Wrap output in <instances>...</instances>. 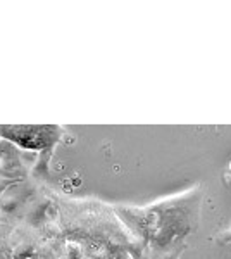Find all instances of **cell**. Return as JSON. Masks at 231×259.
I'll return each mask as SVG.
<instances>
[{
  "instance_id": "6da1fadb",
  "label": "cell",
  "mask_w": 231,
  "mask_h": 259,
  "mask_svg": "<svg viewBox=\"0 0 231 259\" xmlns=\"http://www.w3.org/2000/svg\"><path fill=\"white\" fill-rule=\"evenodd\" d=\"M200 185L144 207L114 206L142 259H179L200 227Z\"/></svg>"
},
{
  "instance_id": "3957f363",
  "label": "cell",
  "mask_w": 231,
  "mask_h": 259,
  "mask_svg": "<svg viewBox=\"0 0 231 259\" xmlns=\"http://www.w3.org/2000/svg\"><path fill=\"white\" fill-rule=\"evenodd\" d=\"M229 175H231V164H229ZM221 240L222 242H231V228L228 230V232H224L221 235Z\"/></svg>"
},
{
  "instance_id": "7a4b0ae2",
  "label": "cell",
  "mask_w": 231,
  "mask_h": 259,
  "mask_svg": "<svg viewBox=\"0 0 231 259\" xmlns=\"http://www.w3.org/2000/svg\"><path fill=\"white\" fill-rule=\"evenodd\" d=\"M64 130L61 126H0V137L29 150H38L45 168L52 157V150L61 140Z\"/></svg>"
}]
</instances>
